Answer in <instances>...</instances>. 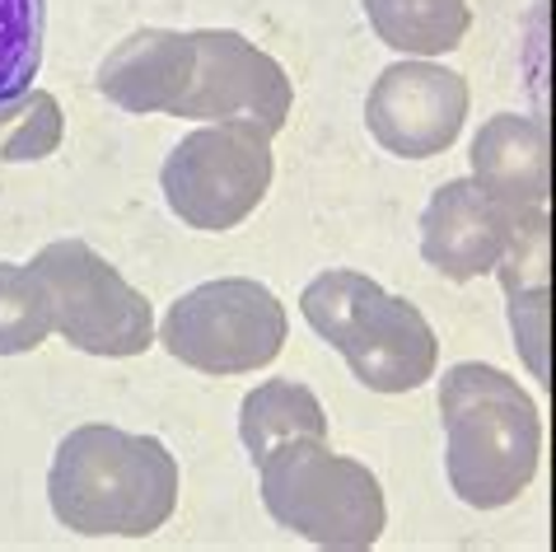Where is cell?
Listing matches in <instances>:
<instances>
[{
  "label": "cell",
  "instance_id": "cell-3",
  "mask_svg": "<svg viewBox=\"0 0 556 552\" xmlns=\"http://www.w3.org/2000/svg\"><path fill=\"white\" fill-rule=\"evenodd\" d=\"M257 492L281 529L328 552H365L389 525V501L361 459L328 440H286L257 464Z\"/></svg>",
  "mask_w": 556,
  "mask_h": 552
},
{
  "label": "cell",
  "instance_id": "cell-8",
  "mask_svg": "<svg viewBox=\"0 0 556 552\" xmlns=\"http://www.w3.org/2000/svg\"><path fill=\"white\" fill-rule=\"evenodd\" d=\"M468 122V80L435 57H407L379 71L365 99L369 136L397 160L444 155Z\"/></svg>",
  "mask_w": 556,
  "mask_h": 552
},
{
  "label": "cell",
  "instance_id": "cell-10",
  "mask_svg": "<svg viewBox=\"0 0 556 552\" xmlns=\"http://www.w3.org/2000/svg\"><path fill=\"white\" fill-rule=\"evenodd\" d=\"M515 235V216L472 174L430 192L421 211V258L450 281H477L496 272Z\"/></svg>",
  "mask_w": 556,
  "mask_h": 552
},
{
  "label": "cell",
  "instance_id": "cell-4",
  "mask_svg": "<svg viewBox=\"0 0 556 552\" xmlns=\"http://www.w3.org/2000/svg\"><path fill=\"white\" fill-rule=\"evenodd\" d=\"M286 333L290 318L271 286L253 276H220L168 304L160 347L202 375H253L281 356Z\"/></svg>",
  "mask_w": 556,
  "mask_h": 552
},
{
  "label": "cell",
  "instance_id": "cell-5",
  "mask_svg": "<svg viewBox=\"0 0 556 552\" xmlns=\"http://www.w3.org/2000/svg\"><path fill=\"white\" fill-rule=\"evenodd\" d=\"M271 136L239 122H206L164 155L160 188L168 211L202 235H225L253 216L271 188Z\"/></svg>",
  "mask_w": 556,
  "mask_h": 552
},
{
  "label": "cell",
  "instance_id": "cell-17",
  "mask_svg": "<svg viewBox=\"0 0 556 552\" xmlns=\"http://www.w3.org/2000/svg\"><path fill=\"white\" fill-rule=\"evenodd\" d=\"M42 66V0H0V103L34 89Z\"/></svg>",
  "mask_w": 556,
  "mask_h": 552
},
{
  "label": "cell",
  "instance_id": "cell-16",
  "mask_svg": "<svg viewBox=\"0 0 556 552\" xmlns=\"http://www.w3.org/2000/svg\"><path fill=\"white\" fill-rule=\"evenodd\" d=\"M66 136V113L52 89H28L20 99L0 103V164H34L56 155Z\"/></svg>",
  "mask_w": 556,
  "mask_h": 552
},
{
  "label": "cell",
  "instance_id": "cell-9",
  "mask_svg": "<svg viewBox=\"0 0 556 552\" xmlns=\"http://www.w3.org/2000/svg\"><path fill=\"white\" fill-rule=\"evenodd\" d=\"M332 347L369 393H412L435 379L440 365V337L430 318L407 296H389V290H375Z\"/></svg>",
  "mask_w": 556,
  "mask_h": 552
},
{
  "label": "cell",
  "instance_id": "cell-13",
  "mask_svg": "<svg viewBox=\"0 0 556 552\" xmlns=\"http://www.w3.org/2000/svg\"><path fill=\"white\" fill-rule=\"evenodd\" d=\"M239 440L253 464H262L286 440H328V412L318 393L295 379H267L239 407Z\"/></svg>",
  "mask_w": 556,
  "mask_h": 552
},
{
  "label": "cell",
  "instance_id": "cell-18",
  "mask_svg": "<svg viewBox=\"0 0 556 552\" xmlns=\"http://www.w3.org/2000/svg\"><path fill=\"white\" fill-rule=\"evenodd\" d=\"M509 304V333H515L519 361L529 365L533 379H543L547 389H556L552 379V347H556V286H529V290H505Z\"/></svg>",
  "mask_w": 556,
  "mask_h": 552
},
{
  "label": "cell",
  "instance_id": "cell-1",
  "mask_svg": "<svg viewBox=\"0 0 556 552\" xmlns=\"http://www.w3.org/2000/svg\"><path fill=\"white\" fill-rule=\"evenodd\" d=\"M182 473L164 440L85 422L56 444L48 501L61 529L85 539H150L178 511Z\"/></svg>",
  "mask_w": 556,
  "mask_h": 552
},
{
  "label": "cell",
  "instance_id": "cell-19",
  "mask_svg": "<svg viewBox=\"0 0 556 552\" xmlns=\"http://www.w3.org/2000/svg\"><path fill=\"white\" fill-rule=\"evenodd\" d=\"M375 290H383V286L375 281V276H365V272H351V267L318 272L314 281L304 286V296H300V314H304V324L332 347L337 333L351 324V314L361 310Z\"/></svg>",
  "mask_w": 556,
  "mask_h": 552
},
{
  "label": "cell",
  "instance_id": "cell-14",
  "mask_svg": "<svg viewBox=\"0 0 556 552\" xmlns=\"http://www.w3.org/2000/svg\"><path fill=\"white\" fill-rule=\"evenodd\" d=\"M369 28L403 57H444L472 28L468 0H361Z\"/></svg>",
  "mask_w": 556,
  "mask_h": 552
},
{
  "label": "cell",
  "instance_id": "cell-12",
  "mask_svg": "<svg viewBox=\"0 0 556 552\" xmlns=\"http://www.w3.org/2000/svg\"><path fill=\"white\" fill-rule=\"evenodd\" d=\"M472 178L496 197L509 216H538L552 211V188H556V164H552V141L538 117L523 113H496L482 122L468 150Z\"/></svg>",
  "mask_w": 556,
  "mask_h": 552
},
{
  "label": "cell",
  "instance_id": "cell-15",
  "mask_svg": "<svg viewBox=\"0 0 556 552\" xmlns=\"http://www.w3.org/2000/svg\"><path fill=\"white\" fill-rule=\"evenodd\" d=\"M52 300L28 263H0V356H24L48 342Z\"/></svg>",
  "mask_w": 556,
  "mask_h": 552
},
{
  "label": "cell",
  "instance_id": "cell-11",
  "mask_svg": "<svg viewBox=\"0 0 556 552\" xmlns=\"http://www.w3.org/2000/svg\"><path fill=\"white\" fill-rule=\"evenodd\" d=\"M197 80V34L178 28H136L99 61V95L122 113L174 117Z\"/></svg>",
  "mask_w": 556,
  "mask_h": 552
},
{
  "label": "cell",
  "instance_id": "cell-7",
  "mask_svg": "<svg viewBox=\"0 0 556 552\" xmlns=\"http://www.w3.org/2000/svg\"><path fill=\"white\" fill-rule=\"evenodd\" d=\"M295 109L286 66L235 28H197V80L174 117L239 122L276 136Z\"/></svg>",
  "mask_w": 556,
  "mask_h": 552
},
{
  "label": "cell",
  "instance_id": "cell-2",
  "mask_svg": "<svg viewBox=\"0 0 556 552\" xmlns=\"http://www.w3.org/2000/svg\"><path fill=\"white\" fill-rule=\"evenodd\" d=\"M444 473L463 505L501 511L515 505L543 464L538 403L496 365L458 361L440 379Z\"/></svg>",
  "mask_w": 556,
  "mask_h": 552
},
{
  "label": "cell",
  "instance_id": "cell-6",
  "mask_svg": "<svg viewBox=\"0 0 556 552\" xmlns=\"http://www.w3.org/2000/svg\"><path fill=\"white\" fill-rule=\"evenodd\" d=\"M52 300V328L85 356H141L154 347L150 300L85 239H52L34 253Z\"/></svg>",
  "mask_w": 556,
  "mask_h": 552
}]
</instances>
